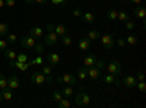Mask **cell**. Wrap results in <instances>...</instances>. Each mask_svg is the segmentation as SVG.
<instances>
[{
    "mask_svg": "<svg viewBox=\"0 0 146 108\" xmlns=\"http://www.w3.org/2000/svg\"><path fill=\"white\" fill-rule=\"evenodd\" d=\"M75 104L79 105V107H88L91 104V97L88 93H85L83 91H80L75 98Z\"/></svg>",
    "mask_w": 146,
    "mask_h": 108,
    "instance_id": "obj_1",
    "label": "cell"
},
{
    "mask_svg": "<svg viewBox=\"0 0 146 108\" xmlns=\"http://www.w3.org/2000/svg\"><path fill=\"white\" fill-rule=\"evenodd\" d=\"M76 80H78V78L75 75H70V73H64L56 79V82L60 83V85H63V83H66V85H75Z\"/></svg>",
    "mask_w": 146,
    "mask_h": 108,
    "instance_id": "obj_2",
    "label": "cell"
},
{
    "mask_svg": "<svg viewBox=\"0 0 146 108\" xmlns=\"http://www.w3.org/2000/svg\"><path fill=\"white\" fill-rule=\"evenodd\" d=\"M44 82H47V76L42 73V72H35V73H32L31 76V83L35 86H40L42 85Z\"/></svg>",
    "mask_w": 146,
    "mask_h": 108,
    "instance_id": "obj_3",
    "label": "cell"
},
{
    "mask_svg": "<svg viewBox=\"0 0 146 108\" xmlns=\"http://www.w3.org/2000/svg\"><path fill=\"white\" fill-rule=\"evenodd\" d=\"M101 42H102V47L105 50H113L114 48V37L110 34H105V35H101Z\"/></svg>",
    "mask_w": 146,
    "mask_h": 108,
    "instance_id": "obj_4",
    "label": "cell"
},
{
    "mask_svg": "<svg viewBox=\"0 0 146 108\" xmlns=\"http://www.w3.org/2000/svg\"><path fill=\"white\" fill-rule=\"evenodd\" d=\"M58 40H60V37L56 32H48L44 37V44L45 45H56L58 42Z\"/></svg>",
    "mask_w": 146,
    "mask_h": 108,
    "instance_id": "obj_5",
    "label": "cell"
},
{
    "mask_svg": "<svg viewBox=\"0 0 146 108\" xmlns=\"http://www.w3.org/2000/svg\"><path fill=\"white\" fill-rule=\"evenodd\" d=\"M107 69H108V73H111V75H115V76H117V75H120V72H121V63L117 62V60H114V62L108 63Z\"/></svg>",
    "mask_w": 146,
    "mask_h": 108,
    "instance_id": "obj_6",
    "label": "cell"
},
{
    "mask_svg": "<svg viewBox=\"0 0 146 108\" xmlns=\"http://www.w3.org/2000/svg\"><path fill=\"white\" fill-rule=\"evenodd\" d=\"M86 75H88V78H91V79H100L101 76H102V70H100L98 67H95V66H92V67H88L86 69Z\"/></svg>",
    "mask_w": 146,
    "mask_h": 108,
    "instance_id": "obj_7",
    "label": "cell"
},
{
    "mask_svg": "<svg viewBox=\"0 0 146 108\" xmlns=\"http://www.w3.org/2000/svg\"><path fill=\"white\" fill-rule=\"evenodd\" d=\"M21 45L23 47V48H34L35 38H32L31 35H25V37L21 38Z\"/></svg>",
    "mask_w": 146,
    "mask_h": 108,
    "instance_id": "obj_8",
    "label": "cell"
},
{
    "mask_svg": "<svg viewBox=\"0 0 146 108\" xmlns=\"http://www.w3.org/2000/svg\"><path fill=\"white\" fill-rule=\"evenodd\" d=\"M45 58H47V63H50L51 66H57L60 63V56L57 53H53V51L51 53H47Z\"/></svg>",
    "mask_w": 146,
    "mask_h": 108,
    "instance_id": "obj_9",
    "label": "cell"
},
{
    "mask_svg": "<svg viewBox=\"0 0 146 108\" xmlns=\"http://www.w3.org/2000/svg\"><path fill=\"white\" fill-rule=\"evenodd\" d=\"M29 35H31L32 38H35V40H41L42 35H44V31H42V28H40V27H32V28L29 29Z\"/></svg>",
    "mask_w": 146,
    "mask_h": 108,
    "instance_id": "obj_10",
    "label": "cell"
},
{
    "mask_svg": "<svg viewBox=\"0 0 146 108\" xmlns=\"http://www.w3.org/2000/svg\"><path fill=\"white\" fill-rule=\"evenodd\" d=\"M7 86H9L10 89H18V88L21 86V82H19V79H18L16 75L9 76V79H7Z\"/></svg>",
    "mask_w": 146,
    "mask_h": 108,
    "instance_id": "obj_11",
    "label": "cell"
},
{
    "mask_svg": "<svg viewBox=\"0 0 146 108\" xmlns=\"http://www.w3.org/2000/svg\"><path fill=\"white\" fill-rule=\"evenodd\" d=\"M123 83L126 85V88H136V83H137V79L135 76H126L123 79Z\"/></svg>",
    "mask_w": 146,
    "mask_h": 108,
    "instance_id": "obj_12",
    "label": "cell"
},
{
    "mask_svg": "<svg viewBox=\"0 0 146 108\" xmlns=\"http://www.w3.org/2000/svg\"><path fill=\"white\" fill-rule=\"evenodd\" d=\"M133 13H135V16L139 18V19H145V18H146V9H145L143 6L137 5V6L135 7V10H133Z\"/></svg>",
    "mask_w": 146,
    "mask_h": 108,
    "instance_id": "obj_13",
    "label": "cell"
},
{
    "mask_svg": "<svg viewBox=\"0 0 146 108\" xmlns=\"http://www.w3.org/2000/svg\"><path fill=\"white\" fill-rule=\"evenodd\" d=\"M91 40L86 37V38H80L79 40V48L82 50V51H86V50H89L91 48Z\"/></svg>",
    "mask_w": 146,
    "mask_h": 108,
    "instance_id": "obj_14",
    "label": "cell"
},
{
    "mask_svg": "<svg viewBox=\"0 0 146 108\" xmlns=\"http://www.w3.org/2000/svg\"><path fill=\"white\" fill-rule=\"evenodd\" d=\"M101 78H102L104 83H107V85H111V83H115L117 86L120 85V83L117 82V79H115V75H111V73H108V75H105V76H101Z\"/></svg>",
    "mask_w": 146,
    "mask_h": 108,
    "instance_id": "obj_15",
    "label": "cell"
},
{
    "mask_svg": "<svg viewBox=\"0 0 146 108\" xmlns=\"http://www.w3.org/2000/svg\"><path fill=\"white\" fill-rule=\"evenodd\" d=\"M95 60H96V57L94 54H88L86 57L83 58V66L85 67H92L95 64Z\"/></svg>",
    "mask_w": 146,
    "mask_h": 108,
    "instance_id": "obj_16",
    "label": "cell"
},
{
    "mask_svg": "<svg viewBox=\"0 0 146 108\" xmlns=\"http://www.w3.org/2000/svg\"><path fill=\"white\" fill-rule=\"evenodd\" d=\"M2 97H3V99H6V101H10L12 98H13V92H12V89L7 86V88L2 89Z\"/></svg>",
    "mask_w": 146,
    "mask_h": 108,
    "instance_id": "obj_17",
    "label": "cell"
},
{
    "mask_svg": "<svg viewBox=\"0 0 146 108\" xmlns=\"http://www.w3.org/2000/svg\"><path fill=\"white\" fill-rule=\"evenodd\" d=\"M3 56H5L7 60H16V56H18V54H16L15 50H10V48L7 50V48H5V50H3Z\"/></svg>",
    "mask_w": 146,
    "mask_h": 108,
    "instance_id": "obj_18",
    "label": "cell"
},
{
    "mask_svg": "<svg viewBox=\"0 0 146 108\" xmlns=\"http://www.w3.org/2000/svg\"><path fill=\"white\" fill-rule=\"evenodd\" d=\"M117 15H118V12L115 9H110L105 13V19L107 21H117Z\"/></svg>",
    "mask_w": 146,
    "mask_h": 108,
    "instance_id": "obj_19",
    "label": "cell"
},
{
    "mask_svg": "<svg viewBox=\"0 0 146 108\" xmlns=\"http://www.w3.org/2000/svg\"><path fill=\"white\" fill-rule=\"evenodd\" d=\"M80 18H82L83 22H86V23H92V22L95 21V15L91 13V12H88V13H82Z\"/></svg>",
    "mask_w": 146,
    "mask_h": 108,
    "instance_id": "obj_20",
    "label": "cell"
},
{
    "mask_svg": "<svg viewBox=\"0 0 146 108\" xmlns=\"http://www.w3.org/2000/svg\"><path fill=\"white\" fill-rule=\"evenodd\" d=\"M88 38H89L91 41L100 40V38H101V32H100V31H96V29H92V31L88 32Z\"/></svg>",
    "mask_w": 146,
    "mask_h": 108,
    "instance_id": "obj_21",
    "label": "cell"
},
{
    "mask_svg": "<svg viewBox=\"0 0 146 108\" xmlns=\"http://www.w3.org/2000/svg\"><path fill=\"white\" fill-rule=\"evenodd\" d=\"M7 34H9V23L2 22L0 23V37H6Z\"/></svg>",
    "mask_w": 146,
    "mask_h": 108,
    "instance_id": "obj_22",
    "label": "cell"
},
{
    "mask_svg": "<svg viewBox=\"0 0 146 108\" xmlns=\"http://www.w3.org/2000/svg\"><path fill=\"white\" fill-rule=\"evenodd\" d=\"M29 66H31V64H29V62H25V63H21V62H16V60H15V67H18V69H19L21 72H27Z\"/></svg>",
    "mask_w": 146,
    "mask_h": 108,
    "instance_id": "obj_23",
    "label": "cell"
},
{
    "mask_svg": "<svg viewBox=\"0 0 146 108\" xmlns=\"http://www.w3.org/2000/svg\"><path fill=\"white\" fill-rule=\"evenodd\" d=\"M54 32L58 35V37H62V35L67 34V28H66L64 25H56V28H54Z\"/></svg>",
    "mask_w": 146,
    "mask_h": 108,
    "instance_id": "obj_24",
    "label": "cell"
},
{
    "mask_svg": "<svg viewBox=\"0 0 146 108\" xmlns=\"http://www.w3.org/2000/svg\"><path fill=\"white\" fill-rule=\"evenodd\" d=\"M57 107H58V108H69V107H70V101H69V98L63 97L62 99L57 102Z\"/></svg>",
    "mask_w": 146,
    "mask_h": 108,
    "instance_id": "obj_25",
    "label": "cell"
},
{
    "mask_svg": "<svg viewBox=\"0 0 146 108\" xmlns=\"http://www.w3.org/2000/svg\"><path fill=\"white\" fill-rule=\"evenodd\" d=\"M86 69H88V67H85V66H83V67H80V69L78 70V73H76V75H78V78H79L80 80H85V79L88 78V75H86Z\"/></svg>",
    "mask_w": 146,
    "mask_h": 108,
    "instance_id": "obj_26",
    "label": "cell"
},
{
    "mask_svg": "<svg viewBox=\"0 0 146 108\" xmlns=\"http://www.w3.org/2000/svg\"><path fill=\"white\" fill-rule=\"evenodd\" d=\"M34 51L38 54V56H41V54L44 53V44H42V42H35V45H34Z\"/></svg>",
    "mask_w": 146,
    "mask_h": 108,
    "instance_id": "obj_27",
    "label": "cell"
},
{
    "mask_svg": "<svg viewBox=\"0 0 146 108\" xmlns=\"http://www.w3.org/2000/svg\"><path fill=\"white\" fill-rule=\"evenodd\" d=\"M126 44H130V45H136L137 44V35H129L126 38Z\"/></svg>",
    "mask_w": 146,
    "mask_h": 108,
    "instance_id": "obj_28",
    "label": "cell"
},
{
    "mask_svg": "<svg viewBox=\"0 0 146 108\" xmlns=\"http://www.w3.org/2000/svg\"><path fill=\"white\" fill-rule=\"evenodd\" d=\"M58 41H62V44H63V45H70V44H72V38L69 37L67 34L62 35V37H60V40H58Z\"/></svg>",
    "mask_w": 146,
    "mask_h": 108,
    "instance_id": "obj_29",
    "label": "cell"
},
{
    "mask_svg": "<svg viewBox=\"0 0 146 108\" xmlns=\"http://www.w3.org/2000/svg\"><path fill=\"white\" fill-rule=\"evenodd\" d=\"M62 93H63V97L70 98L72 95H73V89H72V86H64V88H63V91H62Z\"/></svg>",
    "mask_w": 146,
    "mask_h": 108,
    "instance_id": "obj_30",
    "label": "cell"
},
{
    "mask_svg": "<svg viewBox=\"0 0 146 108\" xmlns=\"http://www.w3.org/2000/svg\"><path fill=\"white\" fill-rule=\"evenodd\" d=\"M117 19L118 21H121V22H126V21H129V13L127 12H118V15H117Z\"/></svg>",
    "mask_w": 146,
    "mask_h": 108,
    "instance_id": "obj_31",
    "label": "cell"
},
{
    "mask_svg": "<svg viewBox=\"0 0 146 108\" xmlns=\"http://www.w3.org/2000/svg\"><path fill=\"white\" fill-rule=\"evenodd\" d=\"M105 63H107V62H105L104 58H101V60H95V64H94V66H95V67H98L100 70H102V69L105 67Z\"/></svg>",
    "mask_w": 146,
    "mask_h": 108,
    "instance_id": "obj_32",
    "label": "cell"
},
{
    "mask_svg": "<svg viewBox=\"0 0 146 108\" xmlns=\"http://www.w3.org/2000/svg\"><path fill=\"white\" fill-rule=\"evenodd\" d=\"M7 88V79L5 75H0V89H5Z\"/></svg>",
    "mask_w": 146,
    "mask_h": 108,
    "instance_id": "obj_33",
    "label": "cell"
},
{
    "mask_svg": "<svg viewBox=\"0 0 146 108\" xmlns=\"http://www.w3.org/2000/svg\"><path fill=\"white\" fill-rule=\"evenodd\" d=\"M41 72H42L45 76H50V75H51V66H50V64H44L42 69H41Z\"/></svg>",
    "mask_w": 146,
    "mask_h": 108,
    "instance_id": "obj_34",
    "label": "cell"
},
{
    "mask_svg": "<svg viewBox=\"0 0 146 108\" xmlns=\"http://www.w3.org/2000/svg\"><path fill=\"white\" fill-rule=\"evenodd\" d=\"M42 63H44V58H42L41 56H38L36 58H32L31 62H29V64H31V66H32V64H42Z\"/></svg>",
    "mask_w": 146,
    "mask_h": 108,
    "instance_id": "obj_35",
    "label": "cell"
},
{
    "mask_svg": "<svg viewBox=\"0 0 146 108\" xmlns=\"http://www.w3.org/2000/svg\"><path fill=\"white\" fill-rule=\"evenodd\" d=\"M62 98H63V93L60 92V91H54V92H53V99H54L56 102H58Z\"/></svg>",
    "mask_w": 146,
    "mask_h": 108,
    "instance_id": "obj_36",
    "label": "cell"
},
{
    "mask_svg": "<svg viewBox=\"0 0 146 108\" xmlns=\"http://www.w3.org/2000/svg\"><path fill=\"white\" fill-rule=\"evenodd\" d=\"M136 88H137L140 92H145V91H146V83H145V80L137 82V83H136Z\"/></svg>",
    "mask_w": 146,
    "mask_h": 108,
    "instance_id": "obj_37",
    "label": "cell"
},
{
    "mask_svg": "<svg viewBox=\"0 0 146 108\" xmlns=\"http://www.w3.org/2000/svg\"><path fill=\"white\" fill-rule=\"evenodd\" d=\"M16 62H21V63L28 62V56H27V54H18V56H16Z\"/></svg>",
    "mask_w": 146,
    "mask_h": 108,
    "instance_id": "obj_38",
    "label": "cell"
},
{
    "mask_svg": "<svg viewBox=\"0 0 146 108\" xmlns=\"http://www.w3.org/2000/svg\"><path fill=\"white\" fill-rule=\"evenodd\" d=\"M82 13H83V12H82V9H80V7H75V9H73V16L80 18V16H82Z\"/></svg>",
    "mask_w": 146,
    "mask_h": 108,
    "instance_id": "obj_39",
    "label": "cell"
},
{
    "mask_svg": "<svg viewBox=\"0 0 146 108\" xmlns=\"http://www.w3.org/2000/svg\"><path fill=\"white\" fill-rule=\"evenodd\" d=\"M126 28L129 29V31H133L136 28V25H135V22H131V21H126Z\"/></svg>",
    "mask_w": 146,
    "mask_h": 108,
    "instance_id": "obj_40",
    "label": "cell"
},
{
    "mask_svg": "<svg viewBox=\"0 0 146 108\" xmlns=\"http://www.w3.org/2000/svg\"><path fill=\"white\" fill-rule=\"evenodd\" d=\"M50 2H51L53 5H58V6H63V5H66V3H67V0H50Z\"/></svg>",
    "mask_w": 146,
    "mask_h": 108,
    "instance_id": "obj_41",
    "label": "cell"
},
{
    "mask_svg": "<svg viewBox=\"0 0 146 108\" xmlns=\"http://www.w3.org/2000/svg\"><path fill=\"white\" fill-rule=\"evenodd\" d=\"M16 5V0H5V6H9V7H13Z\"/></svg>",
    "mask_w": 146,
    "mask_h": 108,
    "instance_id": "obj_42",
    "label": "cell"
},
{
    "mask_svg": "<svg viewBox=\"0 0 146 108\" xmlns=\"http://www.w3.org/2000/svg\"><path fill=\"white\" fill-rule=\"evenodd\" d=\"M7 41L12 44V42H15L16 41V35L15 34H7Z\"/></svg>",
    "mask_w": 146,
    "mask_h": 108,
    "instance_id": "obj_43",
    "label": "cell"
},
{
    "mask_svg": "<svg viewBox=\"0 0 146 108\" xmlns=\"http://www.w3.org/2000/svg\"><path fill=\"white\" fill-rule=\"evenodd\" d=\"M117 44H118V47L123 48V47H126V40L124 38H117Z\"/></svg>",
    "mask_w": 146,
    "mask_h": 108,
    "instance_id": "obj_44",
    "label": "cell"
},
{
    "mask_svg": "<svg viewBox=\"0 0 146 108\" xmlns=\"http://www.w3.org/2000/svg\"><path fill=\"white\" fill-rule=\"evenodd\" d=\"M7 47V41L6 40H0V51H3Z\"/></svg>",
    "mask_w": 146,
    "mask_h": 108,
    "instance_id": "obj_45",
    "label": "cell"
},
{
    "mask_svg": "<svg viewBox=\"0 0 146 108\" xmlns=\"http://www.w3.org/2000/svg\"><path fill=\"white\" fill-rule=\"evenodd\" d=\"M135 78H136L139 82H140V80H145V73H143V72H137V76H135Z\"/></svg>",
    "mask_w": 146,
    "mask_h": 108,
    "instance_id": "obj_46",
    "label": "cell"
},
{
    "mask_svg": "<svg viewBox=\"0 0 146 108\" xmlns=\"http://www.w3.org/2000/svg\"><path fill=\"white\" fill-rule=\"evenodd\" d=\"M54 28H56V25H54V23H48L45 29H47L48 32H54Z\"/></svg>",
    "mask_w": 146,
    "mask_h": 108,
    "instance_id": "obj_47",
    "label": "cell"
},
{
    "mask_svg": "<svg viewBox=\"0 0 146 108\" xmlns=\"http://www.w3.org/2000/svg\"><path fill=\"white\" fill-rule=\"evenodd\" d=\"M47 0H34V3H40V5H44Z\"/></svg>",
    "mask_w": 146,
    "mask_h": 108,
    "instance_id": "obj_48",
    "label": "cell"
},
{
    "mask_svg": "<svg viewBox=\"0 0 146 108\" xmlns=\"http://www.w3.org/2000/svg\"><path fill=\"white\" fill-rule=\"evenodd\" d=\"M129 2L135 3V5H140V2H142V0H129Z\"/></svg>",
    "mask_w": 146,
    "mask_h": 108,
    "instance_id": "obj_49",
    "label": "cell"
},
{
    "mask_svg": "<svg viewBox=\"0 0 146 108\" xmlns=\"http://www.w3.org/2000/svg\"><path fill=\"white\" fill-rule=\"evenodd\" d=\"M5 6V0H0V9H2Z\"/></svg>",
    "mask_w": 146,
    "mask_h": 108,
    "instance_id": "obj_50",
    "label": "cell"
},
{
    "mask_svg": "<svg viewBox=\"0 0 146 108\" xmlns=\"http://www.w3.org/2000/svg\"><path fill=\"white\" fill-rule=\"evenodd\" d=\"M25 3H28V5H32V3H34V0H25Z\"/></svg>",
    "mask_w": 146,
    "mask_h": 108,
    "instance_id": "obj_51",
    "label": "cell"
},
{
    "mask_svg": "<svg viewBox=\"0 0 146 108\" xmlns=\"http://www.w3.org/2000/svg\"><path fill=\"white\" fill-rule=\"evenodd\" d=\"M2 99H3V97H2V89H0V102H2Z\"/></svg>",
    "mask_w": 146,
    "mask_h": 108,
    "instance_id": "obj_52",
    "label": "cell"
}]
</instances>
